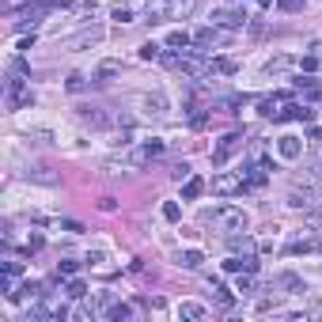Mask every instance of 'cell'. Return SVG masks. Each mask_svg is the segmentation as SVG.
Wrapping results in <instances>:
<instances>
[{"label":"cell","mask_w":322,"mask_h":322,"mask_svg":"<svg viewBox=\"0 0 322 322\" xmlns=\"http://www.w3.org/2000/svg\"><path fill=\"white\" fill-rule=\"evenodd\" d=\"M212 72H224V76H235L239 72V65H235L231 57H220V61H212Z\"/></svg>","instance_id":"cell-15"},{"label":"cell","mask_w":322,"mask_h":322,"mask_svg":"<svg viewBox=\"0 0 322 322\" xmlns=\"http://www.w3.org/2000/svg\"><path fill=\"white\" fill-rule=\"evenodd\" d=\"M34 103V95H30V91H23V80H19V72L12 76V80H8V106H12V110H19V106H30Z\"/></svg>","instance_id":"cell-4"},{"label":"cell","mask_w":322,"mask_h":322,"mask_svg":"<svg viewBox=\"0 0 322 322\" xmlns=\"http://www.w3.org/2000/svg\"><path fill=\"white\" fill-rule=\"evenodd\" d=\"M140 57H144V61H156V57H160V46H156V42H144V46H140Z\"/></svg>","instance_id":"cell-23"},{"label":"cell","mask_w":322,"mask_h":322,"mask_svg":"<svg viewBox=\"0 0 322 322\" xmlns=\"http://www.w3.org/2000/svg\"><path fill=\"white\" fill-rule=\"evenodd\" d=\"M114 19H117V23H133V19H137V12H133V8H125V4H117V8H114Z\"/></svg>","instance_id":"cell-21"},{"label":"cell","mask_w":322,"mask_h":322,"mask_svg":"<svg viewBox=\"0 0 322 322\" xmlns=\"http://www.w3.org/2000/svg\"><path fill=\"white\" fill-rule=\"evenodd\" d=\"M201 262H205V258H201V250H186V254H182V265H186V269H197Z\"/></svg>","instance_id":"cell-20"},{"label":"cell","mask_w":322,"mask_h":322,"mask_svg":"<svg viewBox=\"0 0 322 322\" xmlns=\"http://www.w3.org/2000/svg\"><path fill=\"white\" fill-rule=\"evenodd\" d=\"M212 292H216V299H220V303H224V307H231V303H235V296L228 292V288H224L220 280H212Z\"/></svg>","instance_id":"cell-18"},{"label":"cell","mask_w":322,"mask_h":322,"mask_svg":"<svg viewBox=\"0 0 322 322\" xmlns=\"http://www.w3.org/2000/svg\"><path fill=\"white\" fill-rule=\"evenodd\" d=\"M171 175H175L178 182H182V178H190V163H175V167H171Z\"/></svg>","instance_id":"cell-28"},{"label":"cell","mask_w":322,"mask_h":322,"mask_svg":"<svg viewBox=\"0 0 322 322\" xmlns=\"http://www.w3.org/2000/svg\"><path fill=\"white\" fill-rule=\"evenodd\" d=\"M243 144H247V140H243L239 133H228V137H220V144L212 148V163H216V167H220V163H228Z\"/></svg>","instance_id":"cell-2"},{"label":"cell","mask_w":322,"mask_h":322,"mask_svg":"<svg viewBox=\"0 0 322 322\" xmlns=\"http://www.w3.org/2000/svg\"><path fill=\"white\" fill-rule=\"evenodd\" d=\"M114 322H121V319H133V307H125V303H110V311H106Z\"/></svg>","instance_id":"cell-17"},{"label":"cell","mask_w":322,"mask_h":322,"mask_svg":"<svg viewBox=\"0 0 322 322\" xmlns=\"http://www.w3.org/2000/svg\"><path fill=\"white\" fill-rule=\"evenodd\" d=\"M69 296H72V299H84V296H88V284H84V280H69Z\"/></svg>","instance_id":"cell-22"},{"label":"cell","mask_w":322,"mask_h":322,"mask_svg":"<svg viewBox=\"0 0 322 322\" xmlns=\"http://www.w3.org/2000/svg\"><path fill=\"white\" fill-rule=\"evenodd\" d=\"M84 84H88V80H84L80 72H72V76H69V91H84Z\"/></svg>","instance_id":"cell-29"},{"label":"cell","mask_w":322,"mask_h":322,"mask_svg":"<svg viewBox=\"0 0 322 322\" xmlns=\"http://www.w3.org/2000/svg\"><path fill=\"white\" fill-rule=\"evenodd\" d=\"M190 4H193V0H160V8H163L167 15H182Z\"/></svg>","instance_id":"cell-11"},{"label":"cell","mask_w":322,"mask_h":322,"mask_svg":"<svg viewBox=\"0 0 322 322\" xmlns=\"http://www.w3.org/2000/svg\"><path fill=\"white\" fill-rule=\"evenodd\" d=\"M167 46H171V49H186V46H190V34H186V30H171V34H167Z\"/></svg>","instance_id":"cell-12"},{"label":"cell","mask_w":322,"mask_h":322,"mask_svg":"<svg viewBox=\"0 0 322 322\" xmlns=\"http://www.w3.org/2000/svg\"><path fill=\"white\" fill-rule=\"evenodd\" d=\"M99 38H103V30H91V34H80V38H76V46H95Z\"/></svg>","instance_id":"cell-26"},{"label":"cell","mask_w":322,"mask_h":322,"mask_svg":"<svg viewBox=\"0 0 322 322\" xmlns=\"http://www.w3.org/2000/svg\"><path fill=\"white\" fill-rule=\"evenodd\" d=\"M212 19V27H228V30H239L247 23V12H228V8H220V12L208 15Z\"/></svg>","instance_id":"cell-5"},{"label":"cell","mask_w":322,"mask_h":322,"mask_svg":"<svg viewBox=\"0 0 322 322\" xmlns=\"http://www.w3.org/2000/svg\"><path fill=\"white\" fill-rule=\"evenodd\" d=\"M311 140H322V125H315V129H311Z\"/></svg>","instance_id":"cell-36"},{"label":"cell","mask_w":322,"mask_h":322,"mask_svg":"<svg viewBox=\"0 0 322 322\" xmlns=\"http://www.w3.org/2000/svg\"><path fill=\"white\" fill-rule=\"evenodd\" d=\"M277 152L284 156V160H299L303 144H299V137H280V140H277Z\"/></svg>","instance_id":"cell-9"},{"label":"cell","mask_w":322,"mask_h":322,"mask_svg":"<svg viewBox=\"0 0 322 322\" xmlns=\"http://www.w3.org/2000/svg\"><path fill=\"white\" fill-rule=\"evenodd\" d=\"M80 121H84V125H91V129H103L110 117H106L99 106H80Z\"/></svg>","instance_id":"cell-8"},{"label":"cell","mask_w":322,"mask_h":322,"mask_svg":"<svg viewBox=\"0 0 322 322\" xmlns=\"http://www.w3.org/2000/svg\"><path fill=\"white\" fill-rule=\"evenodd\" d=\"M284 69H292V57H277V61H269V72H284Z\"/></svg>","instance_id":"cell-27"},{"label":"cell","mask_w":322,"mask_h":322,"mask_svg":"<svg viewBox=\"0 0 322 322\" xmlns=\"http://www.w3.org/2000/svg\"><path fill=\"white\" fill-rule=\"evenodd\" d=\"M250 288H254V280H250V273H239V292L247 296V292H250Z\"/></svg>","instance_id":"cell-31"},{"label":"cell","mask_w":322,"mask_h":322,"mask_svg":"<svg viewBox=\"0 0 322 322\" xmlns=\"http://www.w3.org/2000/svg\"><path fill=\"white\" fill-rule=\"evenodd\" d=\"M212 190L224 193V197H228V193L247 190V182H243V171H239V175H216V178H212Z\"/></svg>","instance_id":"cell-6"},{"label":"cell","mask_w":322,"mask_h":322,"mask_svg":"<svg viewBox=\"0 0 322 322\" xmlns=\"http://www.w3.org/2000/svg\"><path fill=\"white\" fill-rule=\"evenodd\" d=\"M27 178H34V182H46V186H53V182H57V175H49V167H34V171H27Z\"/></svg>","instance_id":"cell-16"},{"label":"cell","mask_w":322,"mask_h":322,"mask_svg":"<svg viewBox=\"0 0 322 322\" xmlns=\"http://www.w3.org/2000/svg\"><path fill=\"white\" fill-rule=\"evenodd\" d=\"M178 319H205V307H201V303H182V307H178Z\"/></svg>","instance_id":"cell-14"},{"label":"cell","mask_w":322,"mask_h":322,"mask_svg":"<svg viewBox=\"0 0 322 322\" xmlns=\"http://www.w3.org/2000/svg\"><path fill=\"white\" fill-rule=\"evenodd\" d=\"M288 103V91H280V95H269V99H262V103H258V114L262 117H273V121H277L280 117V106Z\"/></svg>","instance_id":"cell-7"},{"label":"cell","mask_w":322,"mask_h":322,"mask_svg":"<svg viewBox=\"0 0 322 322\" xmlns=\"http://www.w3.org/2000/svg\"><path fill=\"white\" fill-rule=\"evenodd\" d=\"M299 69H303V72H315V69H322V61L315 57V53H307V57L299 61Z\"/></svg>","instance_id":"cell-24"},{"label":"cell","mask_w":322,"mask_h":322,"mask_svg":"<svg viewBox=\"0 0 322 322\" xmlns=\"http://www.w3.org/2000/svg\"><path fill=\"white\" fill-rule=\"evenodd\" d=\"M216 228L220 231H243L247 228V212L243 208H216Z\"/></svg>","instance_id":"cell-1"},{"label":"cell","mask_w":322,"mask_h":322,"mask_svg":"<svg viewBox=\"0 0 322 322\" xmlns=\"http://www.w3.org/2000/svg\"><path fill=\"white\" fill-rule=\"evenodd\" d=\"M280 4V12H299L303 8V0H277Z\"/></svg>","instance_id":"cell-30"},{"label":"cell","mask_w":322,"mask_h":322,"mask_svg":"<svg viewBox=\"0 0 322 322\" xmlns=\"http://www.w3.org/2000/svg\"><path fill=\"white\" fill-rule=\"evenodd\" d=\"M201 190H205V182H201V178H186V190H182V197H186V201H193V197H201Z\"/></svg>","instance_id":"cell-13"},{"label":"cell","mask_w":322,"mask_h":322,"mask_svg":"<svg viewBox=\"0 0 322 322\" xmlns=\"http://www.w3.org/2000/svg\"><path fill=\"white\" fill-rule=\"evenodd\" d=\"M4 273H8V277H19V273H23V265H19V262H8V265H4Z\"/></svg>","instance_id":"cell-33"},{"label":"cell","mask_w":322,"mask_h":322,"mask_svg":"<svg viewBox=\"0 0 322 322\" xmlns=\"http://www.w3.org/2000/svg\"><path fill=\"white\" fill-rule=\"evenodd\" d=\"M125 8H133V12H144L148 0H125Z\"/></svg>","instance_id":"cell-34"},{"label":"cell","mask_w":322,"mask_h":322,"mask_svg":"<svg viewBox=\"0 0 322 322\" xmlns=\"http://www.w3.org/2000/svg\"><path fill=\"white\" fill-rule=\"evenodd\" d=\"M117 72H121V61H103V65L95 69V80H99V84H106V80H110V76H117Z\"/></svg>","instance_id":"cell-10"},{"label":"cell","mask_w":322,"mask_h":322,"mask_svg":"<svg viewBox=\"0 0 322 322\" xmlns=\"http://www.w3.org/2000/svg\"><path fill=\"white\" fill-rule=\"evenodd\" d=\"M76 269H80V262H61L57 265V277H76Z\"/></svg>","instance_id":"cell-25"},{"label":"cell","mask_w":322,"mask_h":322,"mask_svg":"<svg viewBox=\"0 0 322 322\" xmlns=\"http://www.w3.org/2000/svg\"><path fill=\"white\" fill-rule=\"evenodd\" d=\"M220 42H228V34H224V30H216V27H201L197 34H193L197 53H208V49H212V46H220Z\"/></svg>","instance_id":"cell-3"},{"label":"cell","mask_w":322,"mask_h":322,"mask_svg":"<svg viewBox=\"0 0 322 322\" xmlns=\"http://www.w3.org/2000/svg\"><path fill=\"white\" fill-rule=\"evenodd\" d=\"M148 106H152V114H163V106H167V103H163V95H152Z\"/></svg>","instance_id":"cell-32"},{"label":"cell","mask_w":322,"mask_h":322,"mask_svg":"<svg viewBox=\"0 0 322 322\" xmlns=\"http://www.w3.org/2000/svg\"><path fill=\"white\" fill-rule=\"evenodd\" d=\"M61 228H65V231H72V235H80V231H84V228H80V224H76V220H65V224H61Z\"/></svg>","instance_id":"cell-35"},{"label":"cell","mask_w":322,"mask_h":322,"mask_svg":"<svg viewBox=\"0 0 322 322\" xmlns=\"http://www.w3.org/2000/svg\"><path fill=\"white\" fill-rule=\"evenodd\" d=\"M163 220H171V224H178V220H182V208H178V201H167V205H163Z\"/></svg>","instance_id":"cell-19"}]
</instances>
